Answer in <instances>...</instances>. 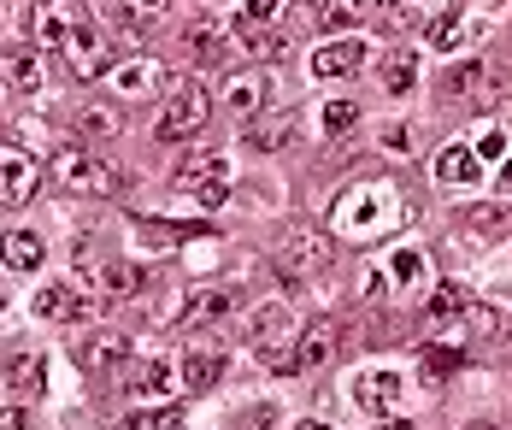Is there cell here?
Listing matches in <instances>:
<instances>
[{
    "label": "cell",
    "instance_id": "obj_1",
    "mask_svg": "<svg viewBox=\"0 0 512 430\" xmlns=\"http://www.w3.org/2000/svg\"><path fill=\"white\" fill-rule=\"evenodd\" d=\"M401 218H407V207H401V195H395L389 183H354V189H342L336 207H330V236L365 248V242L389 236Z\"/></svg>",
    "mask_w": 512,
    "mask_h": 430
},
{
    "label": "cell",
    "instance_id": "obj_2",
    "mask_svg": "<svg viewBox=\"0 0 512 430\" xmlns=\"http://www.w3.org/2000/svg\"><path fill=\"white\" fill-rule=\"evenodd\" d=\"M301 319L283 307V301H271V307H259L254 324H248V348H254L259 360L271 366V372H295V354H301Z\"/></svg>",
    "mask_w": 512,
    "mask_h": 430
},
{
    "label": "cell",
    "instance_id": "obj_3",
    "mask_svg": "<svg viewBox=\"0 0 512 430\" xmlns=\"http://www.w3.org/2000/svg\"><path fill=\"white\" fill-rule=\"evenodd\" d=\"M424 319L436 324V336H477V330H495L501 313H495V307H483V301H471L460 283H442V289L430 295Z\"/></svg>",
    "mask_w": 512,
    "mask_h": 430
},
{
    "label": "cell",
    "instance_id": "obj_4",
    "mask_svg": "<svg viewBox=\"0 0 512 430\" xmlns=\"http://www.w3.org/2000/svg\"><path fill=\"white\" fill-rule=\"evenodd\" d=\"M48 183L65 189V195H118L124 177H118L95 148H65V154L48 165Z\"/></svg>",
    "mask_w": 512,
    "mask_h": 430
},
{
    "label": "cell",
    "instance_id": "obj_5",
    "mask_svg": "<svg viewBox=\"0 0 512 430\" xmlns=\"http://www.w3.org/2000/svg\"><path fill=\"white\" fill-rule=\"evenodd\" d=\"M206 118H212V95H206L201 77H189V83H171L154 130H159V142H177V136H195Z\"/></svg>",
    "mask_w": 512,
    "mask_h": 430
},
{
    "label": "cell",
    "instance_id": "obj_6",
    "mask_svg": "<svg viewBox=\"0 0 512 430\" xmlns=\"http://www.w3.org/2000/svg\"><path fill=\"white\" fill-rule=\"evenodd\" d=\"M230 171H236L230 148H206V154H195V160L177 171V189L189 201H201V207H224L230 201Z\"/></svg>",
    "mask_w": 512,
    "mask_h": 430
},
{
    "label": "cell",
    "instance_id": "obj_7",
    "mask_svg": "<svg viewBox=\"0 0 512 430\" xmlns=\"http://www.w3.org/2000/svg\"><path fill=\"white\" fill-rule=\"evenodd\" d=\"M159 89H165V65L148 54H130L106 71V95H118V101H148Z\"/></svg>",
    "mask_w": 512,
    "mask_h": 430
},
{
    "label": "cell",
    "instance_id": "obj_8",
    "mask_svg": "<svg viewBox=\"0 0 512 430\" xmlns=\"http://www.w3.org/2000/svg\"><path fill=\"white\" fill-rule=\"evenodd\" d=\"M330 254H336V236L295 224V236H289V242H283V254H277V271H283V277H312V271L330 266Z\"/></svg>",
    "mask_w": 512,
    "mask_h": 430
},
{
    "label": "cell",
    "instance_id": "obj_9",
    "mask_svg": "<svg viewBox=\"0 0 512 430\" xmlns=\"http://www.w3.org/2000/svg\"><path fill=\"white\" fill-rule=\"evenodd\" d=\"M30 195H36V160H30L24 148L6 142V160H0V201H6V213L24 207Z\"/></svg>",
    "mask_w": 512,
    "mask_h": 430
},
{
    "label": "cell",
    "instance_id": "obj_10",
    "mask_svg": "<svg viewBox=\"0 0 512 430\" xmlns=\"http://www.w3.org/2000/svg\"><path fill=\"white\" fill-rule=\"evenodd\" d=\"M48 389V360L42 354H6V401H36Z\"/></svg>",
    "mask_w": 512,
    "mask_h": 430
},
{
    "label": "cell",
    "instance_id": "obj_11",
    "mask_svg": "<svg viewBox=\"0 0 512 430\" xmlns=\"http://www.w3.org/2000/svg\"><path fill=\"white\" fill-rule=\"evenodd\" d=\"M359 65H365V42H354V36H336V42H324L318 54H312V77H354Z\"/></svg>",
    "mask_w": 512,
    "mask_h": 430
},
{
    "label": "cell",
    "instance_id": "obj_12",
    "mask_svg": "<svg viewBox=\"0 0 512 430\" xmlns=\"http://www.w3.org/2000/svg\"><path fill=\"white\" fill-rule=\"evenodd\" d=\"M36 313L59 319V324H77V319H89V295L77 283H48V289H36Z\"/></svg>",
    "mask_w": 512,
    "mask_h": 430
},
{
    "label": "cell",
    "instance_id": "obj_13",
    "mask_svg": "<svg viewBox=\"0 0 512 430\" xmlns=\"http://www.w3.org/2000/svg\"><path fill=\"white\" fill-rule=\"evenodd\" d=\"M401 389H407V383H401L395 372H383V366H371V372L354 377V401L365 407V413H389V407L401 401Z\"/></svg>",
    "mask_w": 512,
    "mask_h": 430
},
{
    "label": "cell",
    "instance_id": "obj_14",
    "mask_svg": "<svg viewBox=\"0 0 512 430\" xmlns=\"http://www.w3.org/2000/svg\"><path fill=\"white\" fill-rule=\"evenodd\" d=\"M224 101L236 112H265V101H271V71H230V83H224Z\"/></svg>",
    "mask_w": 512,
    "mask_h": 430
},
{
    "label": "cell",
    "instance_id": "obj_15",
    "mask_svg": "<svg viewBox=\"0 0 512 430\" xmlns=\"http://www.w3.org/2000/svg\"><path fill=\"white\" fill-rule=\"evenodd\" d=\"M65 65H71L77 77H101V71H112V65H106V48H101V36H95L89 24H77V36L65 42Z\"/></svg>",
    "mask_w": 512,
    "mask_h": 430
},
{
    "label": "cell",
    "instance_id": "obj_16",
    "mask_svg": "<svg viewBox=\"0 0 512 430\" xmlns=\"http://www.w3.org/2000/svg\"><path fill=\"white\" fill-rule=\"evenodd\" d=\"M230 307H236V295H230V289H206V295H195V301L177 313V330H206V324L230 319Z\"/></svg>",
    "mask_w": 512,
    "mask_h": 430
},
{
    "label": "cell",
    "instance_id": "obj_17",
    "mask_svg": "<svg viewBox=\"0 0 512 430\" xmlns=\"http://www.w3.org/2000/svg\"><path fill=\"white\" fill-rule=\"evenodd\" d=\"M171 383H177V377H171L165 360H136L130 377H124V389H130L136 401H165V395H171Z\"/></svg>",
    "mask_w": 512,
    "mask_h": 430
},
{
    "label": "cell",
    "instance_id": "obj_18",
    "mask_svg": "<svg viewBox=\"0 0 512 430\" xmlns=\"http://www.w3.org/2000/svg\"><path fill=\"white\" fill-rule=\"evenodd\" d=\"M436 183H483V160L471 154V142H448L436 154Z\"/></svg>",
    "mask_w": 512,
    "mask_h": 430
},
{
    "label": "cell",
    "instance_id": "obj_19",
    "mask_svg": "<svg viewBox=\"0 0 512 430\" xmlns=\"http://www.w3.org/2000/svg\"><path fill=\"white\" fill-rule=\"evenodd\" d=\"M124 354H130L124 330H95V336L83 342V366H89V372H118V366H124Z\"/></svg>",
    "mask_w": 512,
    "mask_h": 430
},
{
    "label": "cell",
    "instance_id": "obj_20",
    "mask_svg": "<svg viewBox=\"0 0 512 430\" xmlns=\"http://www.w3.org/2000/svg\"><path fill=\"white\" fill-rule=\"evenodd\" d=\"M448 95H454V101H471V107H477V101H495V71H489V65H460V71L448 77Z\"/></svg>",
    "mask_w": 512,
    "mask_h": 430
},
{
    "label": "cell",
    "instance_id": "obj_21",
    "mask_svg": "<svg viewBox=\"0 0 512 430\" xmlns=\"http://www.w3.org/2000/svg\"><path fill=\"white\" fill-rule=\"evenodd\" d=\"M460 224H465L471 242H495V236H507L512 230V207H471Z\"/></svg>",
    "mask_w": 512,
    "mask_h": 430
},
{
    "label": "cell",
    "instance_id": "obj_22",
    "mask_svg": "<svg viewBox=\"0 0 512 430\" xmlns=\"http://www.w3.org/2000/svg\"><path fill=\"white\" fill-rule=\"evenodd\" d=\"M189 236H206V230H195V224H148V218L136 224V242L142 248H183Z\"/></svg>",
    "mask_w": 512,
    "mask_h": 430
},
{
    "label": "cell",
    "instance_id": "obj_23",
    "mask_svg": "<svg viewBox=\"0 0 512 430\" xmlns=\"http://www.w3.org/2000/svg\"><path fill=\"white\" fill-rule=\"evenodd\" d=\"M95 289H101V295H136V289H142V266L106 260V266L95 271Z\"/></svg>",
    "mask_w": 512,
    "mask_h": 430
},
{
    "label": "cell",
    "instance_id": "obj_24",
    "mask_svg": "<svg viewBox=\"0 0 512 430\" xmlns=\"http://www.w3.org/2000/svg\"><path fill=\"white\" fill-rule=\"evenodd\" d=\"M330 348H336L330 324H307V336H301V354H295V372H312V366H324V360H330Z\"/></svg>",
    "mask_w": 512,
    "mask_h": 430
},
{
    "label": "cell",
    "instance_id": "obj_25",
    "mask_svg": "<svg viewBox=\"0 0 512 430\" xmlns=\"http://www.w3.org/2000/svg\"><path fill=\"white\" fill-rule=\"evenodd\" d=\"M377 12V0H324L318 6V18L330 24V30H348V24H365Z\"/></svg>",
    "mask_w": 512,
    "mask_h": 430
},
{
    "label": "cell",
    "instance_id": "obj_26",
    "mask_svg": "<svg viewBox=\"0 0 512 430\" xmlns=\"http://www.w3.org/2000/svg\"><path fill=\"white\" fill-rule=\"evenodd\" d=\"M6 89H12V95H36V89H42L36 54H6Z\"/></svg>",
    "mask_w": 512,
    "mask_h": 430
},
{
    "label": "cell",
    "instance_id": "obj_27",
    "mask_svg": "<svg viewBox=\"0 0 512 430\" xmlns=\"http://www.w3.org/2000/svg\"><path fill=\"white\" fill-rule=\"evenodd\" d=\"M36 266H42V236L12 230L6 236V271H36Z\"/></svg>",
    "mask_w": 512,
    "mask_h": 430
},
{
    "label": "cell",
    "instance_id": "obj_28",
    "mask_svg": "<svg viewBox=\"0 0 512 430\" xmlns=\"http://www.w3.org/2000/svg\"><path fill=\"white\" fill-rule=\"evenodd\" d=\"M412 77H418V54H412V48H395V54L383 59V89H389V95H407Z\"/></svg>",
    "mask_w": 512,
    "mask_h": 430
},
{
    "label": "cell",
    "instance_id": "obj_29",
    "mask_svg": "<svg viewBox=\"0 0 512 430\" xmlns=\"http://www.w3.org/2000/svg\"><path fill=\"white\" fill-rule=\"evenodd\" d=\"M218 372H224V360H218L212 348H195V354L183 360V383H189L195 395H201V389H212V383H218Z\"/></svg>",
    "mask_w": 512,
    "mask_h": 430
},
{
    "label": "cell",
    "instance_id": "obj_30",
    "mask_svg": "<svg viewBox=\"0 0 512 430\" xmlns=\"http://www.w3.org/2000/svg\"><path fill=\"white\" fill-rule=\"evenodd\" d=\"M183 42H189V54L201 59V65L224 59V30H218L212 18H206V24H189V36H183Z\"/></svg>",
    "mask_w": 512,
    "mask_h": 430
},
{
    "label": "cell",
    "instance_id": "obj_31",
    "mask_svg": "<svg viewBox=\"0 0 512 430\" xmlns=\"http://www.w3.org/2000/svg\"><path fill=\"white\" fill-rule=\"evenodd\" d=\"M118 430H183V413L159 401V407H142V413H130V419H124Z\"/></svg>",
    "mask_w": 512,
    "mask_h": 430
},
{
    "label": "cell",
    "instance_id": "obj_32",
    "mask_svg": "<svg viewBox=\"0 0 512 430\" xmlns=\"http://www.w3.org/2000/svg\"><path fill=\"white\" fill-rule=\"evenodd\" d=\"M418 366H424L430 377H454L465 366V354H460V348H448V342H430V348L418 354Z\"/></svg>",
    "mask_w": 512,
    "mask_h": 430
},
{
    "label": "cell",
    "instance_id": "obj_33",
    "mask_svg": "<svg viewBox=\"0 0 512 430\" xmlns=\"http://www.w3.org/2000/svg\"><path fill=\"white\" fill-rule=\"evenodd\" d=\"M465 142H471V154H477L483 165H489V160H507V154H512V148H507V130H495V124H483V130H471Z\"/></svg>",
    "mask_w": 512,
    "mask_h": 430
},
{
    "label": "cell",
    "instance_id": "obj_34",
    "mask_svg": "<svg viewBox=\"0 0 512 430\" xmlns=\"http://www.w3.org/2000/svg\"><path fill=\"white\" fill-rule=\"evenodd\" d=\"M118 18H124L130 30H148L154 18H165V0H118Z\"/></svg>",
    "mask_w": 512,
    "mask_h": 430
},
{
    "label": "cell",
    "instance_id": "obj_35",
    "mask_svg": "<svg viewBox=\"0 0 512 430\" xmlns=\"http://www.w3.org/2000/svg\"><path fill=\"white\" fill-rule=\"evenodd\" d=\"M289 130H295V112H283V118H265V124H254V136H248V142L271 154V148H283V136H289Z\"/></svg>",
    "mask_w": 512,
    "mask_h": 430
},
{
    "label": "cell",
    "instance_id": "obj_36",
    "mask_svg": "<svg viewBox=\"0 0 512 430\" xmlns=\"http://www.w3.org/2000/svg\"><path fill=\"white\" fill-rule=\"evenodd\" d=\"M71 36H77V18H71L65 6H59V12H42V42H48V48H65Z\"/></svg>",
    "mask_w": 512,
    "mask_h": 430
},
{
    "label": "cell",
    "instance_id": "obj_37",
    "mask_svg": "<svg viewBox=\"0 0 512 430\" xmlns=\"http://www.w3.org/2000/svg\"><path fill=\"white\" fill-rule=\"evenodd\" d=\"M77 124H83V136H118V130H124V118H118L112 107H83Z\"/></svg>",
    "mask_w": 512,
    "mask_h": 430
},
{
    "label": "cell",
    "instance_id": "obj_38",
    "mask_svg": "<svg viewBox=\"0 0 512 430\" xmlns=\"http://www.w3.org/2000/svg\"><path fill=\"white\" fill-rule=\"evenodd\" d=\"M354 124H359V107H354V101H330V107H324V136H348Z\"/></svg>",
    "mask_w": 512,
    "mask_h": 430
},
{
    "label": "cell",
    "instance_id": "obj_39",
    "mask_svg": "<svg viewBox=\"0 0 512 430\" xmlns=\"http://www.w3.org/2000/svg\"><path fill=\"white\" fill-rule=\"evenodd\" d=\"M242 48H248L254 59H277V48H283V42H277L271 30H259V24H242Z\"/></svg>",
    "mask_w": 512,
    "mask_h": 430
},
{
    "label": "cell",
    "instance_id": "obj_40",
    "mask_svg": "<svg viewBox=\"0 0 512 430\" xmlns=\"http://www.w3.org/2000/svg\"><path fill=\"white\" fill-rule=\"evenodd\" d=\"M407 12H418V18H448V12H460V0H401Z\"/></svg>",
    "mask_w": 512,
    "mask_h": 430
},
{
    "label": "cell",
    "instance_id": "obj_41",
    "mask_svg": "<svg viewBox=\"0 0 512 430\" xmlns=\"http://www.w3.org/2000/svg\"><path fill=\"white\" fill-rule=\"evenodd\" d=\"M389 271H395V283H412V277H418V271H424V260H418V254H395V260H389Z\"/></svg>",
    "mask_w": 512,
    "mask_h": 430
},
{
    "label": "cell",
    "instance_id": "obj_42",
    "mask_svg": "<svg viewBox=\"0 0 512 430\" xmlns=\"http://www.w3.org/2000/svg\"><path fill=\"white\" fill-rule=\"evenodd\" d=\"M383 148H395V154H407V148H412V130H407V124H395V130H383Z\"/></svg>",
    "mask_w": 512,
    "mask_h": 430
},
{
    "label": "cell",
    "instance_id": "obj_43",
    "mask_svg": "<svg viewBox=\"0 0 512 430\" xmlns=\"http://www.w3.org/2000/svg\"><path fill=\"white\" fill-rule=\"evenodd\" d=\"M0 430H24V401H6V419H0Z\"/></svg>",
    "mask_w": 512,
    "mask_h": 430
},
{
    "label": "cell",
    "instance_id": "obj_44",
    "mask_svg": "<svg viewBox=\"0 0 512 430\" xmlns=\"http://www.w3.org/2000/svg\"><path fill=\"white\" fill-rule=\"evenodd\" d=\"M265 419H271V413H265V407H259L254 419H248V413H242V419H236V430H265Z\"/></svg>",
    "mask_w": 512,
    "mask_h": 430
},
{
    "label": "cell",
    "instance_id": "obj_45",
    "mask_svg": "<svg viewBox=\"0 0 512 430\" xmlns=\"http://www.w3.org/2000/svg\"><path fill=\"white\" fill-rule=\"evenodd\" d=\"M377 430H412V419H389V413H383V425Z\"/></svg>",
    "mask_w": 512,
    "mask_h": 430
},
{
    "label": "cell",
    "instance_id": "obj_46",
    "mask_svg": "<svg viewBox=\"0 0 512 430\" xmlns=\"http://www.w3.org/2000/svg\"><path fill=\"white\" fill-rule=\"evenodd\" d=\"M501 195H512V154H507V165H501Z\"/></svg>",
    "mask_w": 512,
    "mask_h": 430
},
{
    "label": "cell",
    "instance_id": "obj_47",
    "mask_svg": "<svg viewBox=\"0 0 512 430\" xmlns=\"http://www.w3.org/2000/svg\"><path fill=\"white\" fill-rule=\"evenodd\" d=\"M295 430H330V425H312V419H307V425H295Z\"/></svg>",
    "mask_w": 512,
    "mask_h": 430
},
{
    "label": "cell",
    "instance_id": "obj_48",
    "mask_svg": "<svg viewBox=\"0 0 512 430\" xmlns=\"http://www.w3.org/2000/svg\"><path fill=\"white\" fill-rule=\"evenodd\" d=\"M465 430H489V425H465Z\"/></svg>",
    "mask_w": 512,
    "mask_h": 430
},
{
    "label": "cell",
    "instance_id": "obj_49",
    "mask_svg": "<svg viewBox=\"0 0 512 430\" xmlns=\"http://www.w3.org/2000/svg\"><path fill=\"white\" fill-rule=\"evenodd\" d=\"M507 336H512V319H507Z\"/></svg>",
    "mask_w": 512,
    "mask_h": 430
}]
</instances>
